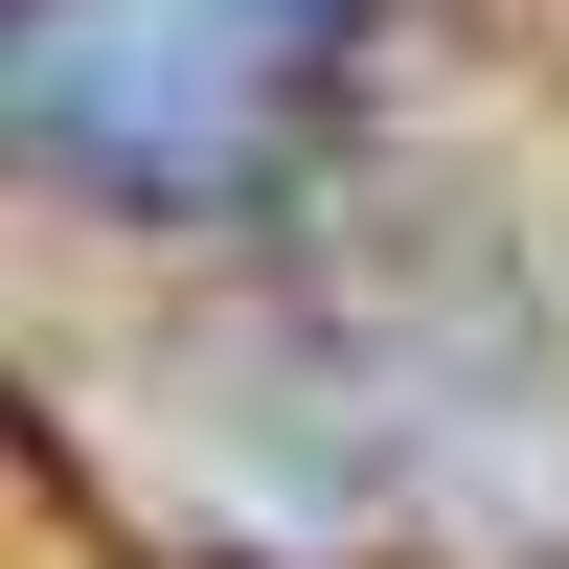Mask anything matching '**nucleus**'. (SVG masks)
Listing matches in <instances>:
<instances>
[{
	"mask_svg": "<svg viewBox=\"0 0 569 569\" xmlns=\"http://www.w3.org/2000/svg\"><path fill=\"white\" fill-rule=\"evenodd\" d=\"M365 46L388 0H0V182L91 228H228L365 91Z\"/></svg>",
	"mask_w": 569,
	"mask_h": 569,
	"instance_id": "obj_1",
	"label": "nucleus"
}]
</instances>
